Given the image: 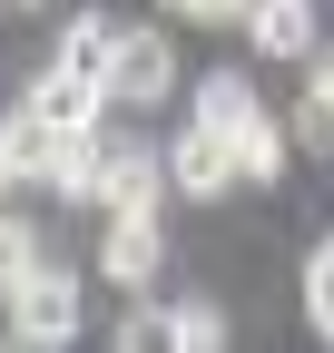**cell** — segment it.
I'll return each mask as SVG.
<instances>
[{"mask_svg": "<svg viewBox=\"0 0 334 353\" xmlns=\"http://www.w3.org/2000/svg\"><path fill=\"white\" fill-rule=\"evenodd\" d=\"M79 334V275H69V265H39V275L10 294V343L20 353H59Z\"/></svg>", "mask_w": 334, "mask_h": 353, "instance_id": "cell-1", "label": "cell"}, {"mask_svg": "<svg viewBox=\"0 0 334 353\" xmlns=\"http://www.w3.org/2000/svg\"><path fill=\"white\" fill-rule=\"evenodd\" d=\"M226 176H236V148H226V128L187 118L177 138H167V187H177V196H226Z\"/></svg>", "mask_w": 334, "mask_h": 353, "instance_id": "cell-2", "label": "cell"}, {"mask_svg": "<svg viewBox=\"0 0 334 353\" xmlns=\"http://www.w3.org/2000/svg\"><path fill=\"white\" fill-rule=\"evenodd\" d=\"M167 88H177V50H167L157 30H118V59H108V99H128V108H157Z\"/></svg>", "mask_w": 334, "mask_h": 353, "instance_id": "cell-3", "label": "cell"}, {"mask_svg": "<svg viewBox=\"0 0 334 353\" xmlns=\"http://www.w3.org/2000/svg\"><path fill=\"white\" fill-rule=\"evenodd\" d=\"M157 187H167V148H128V138H108L99 206H108V216H157Z\"/></svg>", "mask_w": 334, "mask_h": 353, "instance_id": "cell-4", "label": "cell"}, {"mask_svg": "<svg viewBox=\"0 0 334 353\" xmlns=\"http://www.w3.org/2000/svg\"><path fill=\"white\" fill-rule=\"evenodd\" d=\"M20 108H39L50 128H99V108H108V79H89V69H69V59H50L30 79V99Z\"/></svg>", "mask_w": 334, "mask_h": 353, "instance_id": "cell-5", "label": "cell"}, {"mask_svg": "<svg viewBox=\"0 0 334 353\" xmlns=\"http://www.w3.org/2000/svg\"><path fill=\"white\" fill-rule=\"evenodd\" d=\"M157 265H167V236H157V216H108V236H99V275L138 294V285L157 275Z\"/></svg>", "mask_w": 334, "mask_h": 353, "instance_id": "cell-6", "label": "cell"}, {"mask_svg": "<svg viewBox=\"0 0 334 353\" xmlns=\"http://www.w3.org/2000/svg\"><path fill=\"white\" fill-rule=\"evenodd\" d=\"M99 167H108V138H99V128H59V148H50V176H39V187H50V196H99Z\"/></svg>", "mask_w": 334, "mask_h": 353, "instance_id": "cell-7", "label": "cell"}, {"mask_svg": "<svg viewBox=\"0 0 334 353\" xmlns=\"http://www.w3.org/2000/svg\"><path fill=\"white\" fill-rule=\"evenodd\" d=\"M246 39H256L266 59H305L315 50V0H256V10H246Z\"/></svg>", "mask_w": 334, "mask_h": 353, "instance_id": "cell-8", "label": "cell"}, {"mask_svg": "<svg viewBox=\"0 0 334 353\" xmlns=\"http://www.w3.org/2000/svg\"><path fill=\"white\" fill-rule=\"evenodd\" d=\"M226 148H236V176H246V187H275V176H285V148H295V128H285L275 108H256Z\"/></svg>", "mask_w": 334, "mask_h": 353, "instance_id": "cell-9", "label": "cell"}, {"mask_svg": "<svg viewBox=\"0 0 334 353\" xmlns=\"http://www.w3.org/2000/svg\"><path fill=\"white\" fill-rule=\"evenodd\" d=\"M256 108H266V99H256V79H246V69H206V79H197V118L226 128V138H236Z\"/></svg>", "mask_w": 334, "mask_h": 353, "instance_id": "cell-10", "label": "cell"}, {"mask_svg": "<svg viewBox=\"0 0 334 353\" xmlns=\"http://www.w3.org/2000/svg\"><path fill=\"white\" fill-rule=\"evenodd\" d=\"M285 128H295L315 157H334V50L315 59V79H305V99H295V118H285Z\"/></svg>", "mask_w": 334, "mask_h": 353, "instance_id": "cell-11", "label": "cell"}, {"mask_svg": "<svg viewBox=\"0 0 334 353\" xmlns=\"http://www.w3.org/2000/svg\"><path fill=\"white\" fill-rule=\"evenodd\" d=\"M39 265H50V236H39L30 216H0V294H20Z\"/></svg>", "mask_w": 334, "mask_h": 353, "instance_id": "cell-12", "label": "cell"}, {"mask_svg": "<svg viewBox=\"0 0 334 353\" xmlns=\"http://www.w3.org/2000/svg\"><path fill=\"white\" fill-rule=\"evenodd\" d=\"M59 59H69V69H89V79H108V59H118V20L79 10V20L59 30Z\"/></svg>", "mask_w": 334, "mask_h": 353, "instance_id": "cell-13", "label": "cell"}, {"mask_svg": "<svg viewBox=\"0 0 334 353\" xmlns=\"http://www.w3.org/2000/svg\"><path fill=\"white\" fill-rule=\"evenodd\" d=\"M118 353H187L177 343V304H128L118 314Z\"/></svg>", "mask_w": 334, "mask_h": 353, "instance_id": "cell-14", "label": "cell"}, {"mask_svg": "<svg viewBox=\"0 0 334 353\" xmlns=\"http://www.w3.org/2000/svg\"><path fill=\"white\" fill-rule=\"evenodd\" d=\"M177 343H187V353H226V314H217L206 294H187V304H177Z\"/></svg>", "mask_w": 334, "mask_h": 353, "instance_id": "cell-15", "label": "cell"}, {"mask_svg": "<svg viewBox=\"0 0 334 353\" xmlns=\"http://www.w3.org/2000/svg\"><path fill=\"white\" fill-rule=\"evenodd\" d=\"M305 314H315V334L334 343V236L315 245V265H305Z\"/></svg>", "mask_w": 334, "mask_h": 353, "instance_id": "cell-16", "label": "cell"}, {"mask_svg": "<svg viewBox=\"0 0 334 353\" xmlns=\"http://www.w3.org/2000/svg\"><path fill=\"white\" fill-rule=\"evenodd\" d=\"M167 10H177V20H217V30L236 20V30H246V10H256V0H167Z\"/></svg>", "mask_w": 334, "mask_h": 353, "instance_id": "cell-17", "label": "cell"}, {"mask_svg": "<svg viewBox=\"0 0 334 353\" xmlns=\"http://www.w3.org/2000/svg\"><path fill=\"white\" fill-rule=\"evenodd\" d=\"M10 187H20V167H10V138H0V196H10Z\"/></svg>", "mask_w": 334, "mask_h": 353, "instance_id": "cell-18", "label": "cell"}, {"mask_svg": "<svg viewBox=\"0 0 334 353\" xmlns=\"http://www.w3.org/2000/svg\"><path fill=\"white\" fill-rule=\"evenodd\" d=\"M10 10H39V0H10Z\"/></svg>", "mask_w": 334, "mask_h": 353, "instance_id": "cell-19", "label": "cell"}]
</instances>
